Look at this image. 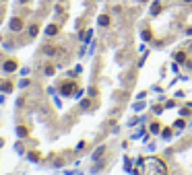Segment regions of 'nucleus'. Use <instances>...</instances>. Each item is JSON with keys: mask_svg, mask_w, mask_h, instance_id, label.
<instances>
[{"mask_svg": "<svg viewBox=\"0 0 192 175\" xmlns=\"http://www.w3.org/2000/svg\"><path fill=\"white\" fill-rule=\"evenodd\" d=\"M143 167V175H167V167L163 161L159 159H147V161H138Z\"/></svg>", "mask_w": 192, "mask_h": 175, "instance_id": "nucleus-1", "label": "nucleus"}, {"mask_svg": "<svg viewBox=\"0 0 192 175\" xmlns=\"http://www.w3.org/2000/svg\"><path fill=\"white\" fill-rule=\"evenodd\" d=\"M10 29H13V31H21V29H23V21H21L19 17H13V19H10Z\"/></svg>", "mask_w": 192, "mask_h": 175, "instance_id": "nucleus-2", "label": "nucleus"}, {"mask_svg": "<svg viewBox=\"0 0 192 175\" xmlns=\"http://www.w3.org/2000/svg\"><path fill=\"white\" fill-rule=\"evenodd\" d=\"M2 70H4V72H13V70H17V62L14 60H6L4 64H2Z\"/></svg>", "mask_w": 192, "mask_h": 175, "instance_id": "nucleus-3", "label": "nucleus"}, {"mask_svg": "<svg viewBox=\"0 0 192 175\" xmlns=\"http://www.w3.org/2000/svg\"><path fill=\"white\" fill-rule=\"evenodd\" d=\"M72 91H75V85H72V82H64V85H62V93L64 95H70Z\"/></svg>", "mask_w": 192, "mask_h": 175, "instance_id": "nucleus-4", "label": "nucleus"}, {"mask_svg": "<svg viewBox=\"0 0 192 175\" xmlns=\"http://www.w3.org/2000/svg\"><path fill=\"white\" fill-rule=\"evenodd\" d=\"M97 23H99L101 27H108V25H110V17H108V14H101V17L97 19Z\"/></svg>", "mask_w": 192, "mask_h": 175, "instance_id": "nucleus-5", "label": "nucleus"}, {"mask_svg": "<svg viewBox=\"0 0 192 175\" xmlns=\"http://www.w3.org/2000/svg\"><path fill=\"white\" fill-rule=\"evenodd\" d=\"M103 153H105V146H99V148L95 150V153H93V161H97V159H99V157H101Z\"/></svg>", "mask_w": 192, "mask_h": 175, "instance_id": "nucleus-6", "label": "nucleus"}, {"mask_svg": "<svg viewBox=\"0 0 192 175\" xmlns=\"http://www.w3.org/2000/svg\"><path fill=\"white\" fill-rule=\"evenodd\" d=\"M37 33H39V25H31V27H29V35H31V37H35Z\"/></svg>", "mask_w": 192, "mask_h": 175, "instance_id": "nucleus-7", "label": "nucleus"}, {"mask_svg": "<svg viewBox=\"0 0 192 175\" xmlns=\"http://www.w3.org/2000/svg\"><path fill=\"white\" fill-rule=\"evenodd\" d=\"M159 10H161V2H153V6H151V14H157Z\"/></svg>", "mask_w": 192, "mask_h": 175, "instance_id": "nucleus-8", "label": "nucleus"}, {"mask_svg": "<svg viewBox=\"0 0 192 175\" xmlns=\"http://www.w3.org/2000/svg\"><path fill=\"white\" fill-rule=\"evenodd\" d=\"M46 33H48V35H56V33H58V25H50V27L46 29Z\"/></svg>", "mask_w": 192, "mask_h": 175, "instance_id": "nucleus-9", "label": "nucleus"}, {"mask_svg": "<svg viewBox=\"0 0 192 175\" xmlns=\"http://www.w3.org/2000/svg\"><path fill=\"white\" fill-rule=\"evenodd\" d=\"M0 91H2V93H8V91H13V85H10V82H2Z\"/></svg>", "mask_w": 192, "mask_h": 175, "instance_id": "nucleus-10", "label": "nucleus"}, {"mask_svg": "<svg viewBox=\"0 0 192 175\" xmlns=\"http://www.w3.org/2000/svg\"><path fill=\"white\" fill-rule=\"evenodd\" d=\"M176 62H178V64L186 62V54H184V52H178V54H176Z\"/></svg>", "mask_w": 192, "mask_h": 175, "instance_id": "nucleus-11", "label": "nucleus"}, {"mask_svg": "<svg viewBox=\"0 0 192 175\" xmlns=\"http://www.w3.org/2000/svg\"><path fill=\"white\" fill-rule=\"evenodd\" d=\"M17 134L19 136H27V128H25V126H19V128H17Z\"/></svg>", "mask_w": 192, "mask_h": 175, "instance_id": "nucleus-12", "label": "nucleus"}, {"mask_svg": "<svg viewBox=\"0 0 192 175\" xmlns=\"http://www.w3.org/2000/svg\"><path fill=\"white\" fill-rule=\"evenodd\" d=\"M159 130H161V126H159V124H151V134H157Z\"/></svg>", "mask_w": 192, "mask_h": 175, "instance_id": "nucleus-13", "label": "nucleus"}, {"mask_svg": "<svg viewBox=\"0 0 192 175\" xmlns=\"http://www.w3.org/2000/svg\"><path fill=\"white\" fill-rule=\"evenodd\" d=\"M43 52H46V54H48V56H52V54H56V47L48 46V47H46V50H43Z\"/></svg>", "mask_w": 192, "mask_h": 175, "instance_id": "nucleus-14", "label": "nucleus"}, {"mask_svg": "<svg viewBox=\"0 0 192 175\" xmlns=\"http://www.w3.org/2000/svg\"><path fill=\"white\" fill-rule=\"evenodd\" d=\"M143 39H145V41L151 39V31H143Z\"/></svg>", "mask_w": 192, "mask_h": 175, "instance_id": "nucleus-15", "label": "nucleus"}, {"mask_svg": "<svg viewBox=\"0 0 192 175\" xmlns=\"http://www.w3.org/2000/svg\"><path fill=\"white\" fill-rule=\"evenodd\" d=\"M89 105H91V103H89V99H83V101H81V107H83V109H87Z\"/></svg>", "mask_w": 192, "mask_h": 175, "instance_id": "nucleus-16", "label": "nucleus"}, {"mask_svg": "<svg viewBox=\"0 0 192 175\" xmlns=\"http://www.w3.org/2000/svg\"><path fill=\"white\" fill-rule=\"evenodd\" d=\"M46 74L52 76V74H54V66H46Z\"/></svg>", "mask_w": 192, "mask_h": 175, "instance_id": "nucleus-17", "label": "nucleus"}, {"mask_svg": "<svg viewBox=\"0 0 192 175\" xmlns=\"http://www.w3.org/2000/svg\"><path fill=\"white\" fill-rule=\"evenodd\" d=\"M37 157H39L37 153H31V155H29V159H31V161H37Z\"/></svg>", "mask_w": 192, "mask_h": 175, "instance_id": "nucleus-18", "label": "nucleus"}, {"mask_svg": "<svg viewBox=\"0 0 192 175\" xmlns=\"http://www.w3.org/2000/svg\"><path fill=\"white\" fill-rule=\"evenodd\" d=\"M188 35H192V27H190V29H188Z\"/></svg>", "mask_w": 192, "mask_h": 175, "instance_id": "nucleus-19", "label": "nucleus"}, {"mask_svg": "<svg viewBox=\"0 0 192 175\" xmlns=\"http://www.w3.org/2000/svg\"><path fill=\"white\" fill-rule=\"evenodd\" d=\"M184 2H190V0H184Z\"/></svg>", "mask_w": 192, "mask_h": 175, "instance_id": "nucleus-20", "label": "nucleus"}, {"mask_svg": "<svg viewBox=\"0 0 192 175\" xmlns=\"http://www.w3.org/2000/svg\"><path fill=\"white\" fill-rule=\"evenodd\" d=\"M141 2H147V0H141Z\"/></svg>", "mask_w": 192, "mask_h": 175, "instance_id": "nucleus-21", "label": "nucleus"}]
</instances>
